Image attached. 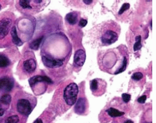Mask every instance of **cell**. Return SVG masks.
Listing matches in <instances>:
<instances>
[{
  "label": "cell",
  "mask_w": 156,
  "mask_h": 123,
  "mask_svg": "<svg viewBox=\"0 0 156 123\" xmlns=\"http://www.w3.org/2000/svg\"><path fill=\"white\" fill-rule=\"evenodd\" d=\"M24 117L16 112L9 113L6 117L4 123H24Z\"/></svg>",
  "instance_id": "cell-11"
},
{
  "label": "cell",
  "mask_w": 156,
  "mask_h": 123,
  "mask_svg": "<svg viewBox=\"0 0 156 123\" xmlns=\"http://www.w3.org/2000/svg\"><path fill=\"white\" fill-rule=\"evenodd\" d=\"M130 8V4L129 3H124L123 4V5L121 6V8H120L119 12H118V15H121L122 14H123L124 12L127 10L128 9H129Z\"/></svg>",
  "instance_id": "cell-23"
},
{
  "label": "cell",
  "mask_w": 156,
  "mask_h": 123,
  "mask_svg": "<svg viewBox=\"0 0 156 123\" xmlns=\"http://www.w3.org/2000/svg\"><path fill=\"white\" fill-rule=\"evenodd\" d=\"M0 101L5 103V105L9 106L11 103V96L9 94L3 95L1 98H0Z\"/></svg>",
  "instance_id": "cell-20"
},
{
  "label": "cell",
  "mask_w": 156,
  "mask_h": 123,
  "mask_svg": "<svg viewBox=\"0 0 156 123\" xmlns=\"http://www.w3.org/2000/svg\"><path fill=\"white\" fill-rule=\"evenodd\" d=\"M9 106L5 105V103L0 101V117H2L5 115L6 111L9 108Z\"/></svg>",
  "instance_id": "cell-21"
},
{
  "label": "cell",
  "mask_w": 156,
  "mask_h": 123,
  "mask_svg": "<svg viewBox=\"0 0 156 123\" xmlns=\"http://www.w3.org/2000/svg\"><path fill=\"white\" fill-rule=\"evenodd\" d=\"M121 34V27L112 20L98 24L89 32V39L96 47L110 45L118 40Z\"/></svg>",
  "instance_id": "cell-2"
},
{
  "label": "cell",
  "mask_w": 156,
  "mask_h": 123,
  "mask_svg": "<svg viewBox=\"0 0 156 123\" xmlns=\"http://www.w3.org/2000/svg\"><path fill=\"white\" fill-rule=\"evenodd\" d=\"M124 123H134V122L132 121L131 120H127V121H125Z\"/></svg>",
  "instance_id": "cell-28"
},
{
  "label": "cell",
  "mask_w": 156,
  "mask_h": 123,
  "mask_svg": "<svg viewBox=\"0 0 156 123\" xmlns=\"http://www.w3.org/2000/svg\"><path fill=\"white\" fill-rule=\"evenodd\" d=\"M151 123H152V122H151Z\"/></svg>",
  "instance_id": "cell-31"
},
{
  "label": "cell",
  "mask_w": 156,
  "mask_h": 123,
  "mask_svg": "<svg viewBox=\"0 0 156 123\" xmlns=\"http://www.w3.org/2000/svg\"><path fill=\"white\" fill-rule=\"evenodd\" d=\"M1 9H2V5L0 4V10H1Z\"/></svg>",
  "instance_id": "cell-30"
},
{
  "label": "cell",
  "mask_w": 156,
  "mask_h": 123,
  "mask_svg": "<svg viewBox=\"0 0 156 123\" xmlns=\"http://www.w3.org/2000/svg\"><path fill=\"white\" fill-rule=\"evenodd\" d=\"M143 77H144V75H143L142 73L140 71H137L134 73L131 77V78L134 81H140L143 78Z\"/></svg>",
  "instance_id": "cell-22"
},
{
  "label": "cell",
  "mask_w": 156,
  "mask_h": 123,
  "mask_svg": "<svg viewBox=\"0 0 156 123\" xmlns=\"http://www.w3.org/2000/svg\"><path fill=\"white\" fill-rule=\"evenodd\" d=\"M79 93V88L76 83L71 82L67 84L62 90V98L66 106L71 107L73 106L77 99V95Z\"/></svg>",
  "instance_id": "cell-4"
},
{
  "label": "cell",
  "mask_w": 156,
  "mask_h": 123,
  "mask_svg": "<svg viewBox=\"0 0 156 123\" xmlns=\"http://www.w3.org/2000/svg\"><path fill=\"white\" fill-rule=\"evenodd\" d=\"M36 105V98L28 93H18L12 105V108L20 115L28 117Z\"/></svg>",
  "instance_id": "cell-3"
},
{
  "label": "cell",
  "mask_w": 156,
  "mask_h": 123,
  "mask_svg": "<svg viewBox=\"0 0 156 123\" xmlns=\"http://www.w3.org/2000/svg\"><path fill=\"white\" fill-rule=\"evenodd\" d=\"M77 18V14H76V13H74V12H71V13L67 14V15L66 16V21L71 25H74V24L77 23L78 19Z\"/></svg>",
  "instance_id": "cell-17"
},
{
  "label": "cell",
  "mask_w": 156,
  "mask_h": 123,
  "mask_svg": "<svg viewBox=\"0 0 156 123\" xmlns=\"http://www.w3.org/2000/svg\"><path fill=\"white\" fill-rule=\"evenodd\" d=\"M86 52L83 49L77 50L74 54V64L76 67H81L85 63L86 60Z\"/></svg>",
  "instance_id": "cell-12"
},
{
  "label": "cell",
  "mask_w": 156,
  "mask_h": 123,
  "mask_svg": "<svg viewBox=\"0 0 156 123\" xmlns=\"http://www.w3.org/2000/svg\"><path fill=\"white\" fill-rule=\"evenodd\" d=\"M36 58L32 52L26 53L20 64L21 70L27 75H32L36 69Z\"/></svg>",
  "instance_id": "cell-7"
},
{
  "label": "cell",
  "mask_w": 156,
  "mask_h": 123,
  "mask_svg": "<svg viewBox=\"0 0 156 123\" xmlns=\"http://www.w3.org/2000/svg\"><path fill=\"white\" fill-rule=\"evenodd\" d=\"M147 100V96L146 95H142L140 97H139L137 100V102L139 103L144 104Z\"/></svg>",
  "instance_id": "cell-25"
},
{
  "label": "cell",
  "mask_w": 156,
  "mask_h": 123,
  "mask_svg": "<svg viewBox=\"0 0 156 123\" xmlns=\"http://www.w3.org/2000/svg\"><path fill=\"white\" fill-rule=\"evenodd\" d=\"M4 121H3V119L0 118V123H4Z\"/></svg>",
  "instance_id": "cell-29"
},
{
  "label": "cell",
  "mask_w": 156,
  "mask_h": 123,
  "mask_svg": "<svg viewBox=\"0 0 156 123\" xmlns=\"http://www.w3.org/2000/svg\"><path fill=\"white\" fill-rule=\"evenodd\" d=\"M11 36L12 42H13L15 45H16L18 46H21L23 45V43L18 35L17 30H16L15 26H12V28L11 31Z\"/></svg>",
  "instance_id": "cell-15"
},
{
  "label": "cell",
  "mask_w": 156,
  "mask_h": 123,
  "mask_svg": "<svg viewBox=\"0 0 156 123\" xmlns=\"http://www.w3.org/2000/svg\"><path fill=\"white\" fill-rule=\"evenodd\" d=\"M29 83L33 92L40 95L46 91L48 85L53 83V81L46 76L36 75L29 80Z\"/></svg>",
  "instance_id": "cell-5"
},
{
  "label": "cell",
  "mask_w": 156,
  "mask_h": 123,
  "mask_svg": "<svg viewBox=\"0 0 156 123\" xmlns=\"http://www.w3.org/2000/svg\"><path fill=\"white\" fill-rule=\"evenodd\" d=\"M14 87V81L12 78L4 77L0 78V90L9 92Z\"/></svg>",
  "instance_id": "cell-10"
},
{
  "label": "cell",
  "mask_w": 156,
  "mask_h": 123,
  "mask_svg": "<svg viewBox=\"0 0 156 123\" xmlns=\"http://www.w3.org/2000/svg\"><path fill=\"white\" fill-rule=\"evenodd\" d=\"M141 35H138L137 36H136L135 38V42L134 44L133 45V50L134 52L139 51L140 49L142 47V44H141Z\"/></svg>",
  "instance_id": "cell-19"
},
{
  "label": "cell",
  "mask_w": 156,
  "mask_h": 123,
  "mask_svg": "<svg viewBox=\"0 0 156 123\" xmlns=\"http://www.w3.org/2000/svg\"><path fill=\"white\" fill-rule=\"evenodd\" d=\"M131 95L127 94V93H123L122 95V99L123 101L126 103H127L130 100H131Z\"/></svg>",
  "instance_id": "cell-24"
},
{
  "label": "cell",
  "mask_w": 156,
  "mask_h": 123,
  "mask_svg": "<svg viewBox=\"0 0 156 123\" xmlns=\"http://www.w3.org/2000/svg\"><path fill=\"white\" fill-rule=\"evenodd\" d=\"M129 62V54L126 47L121 45L102 51L98 54L99 68L103 71L118 75L126 70Z\"/></svg>",
  "instance_id": "cell-1"
},
{
  "label": "cell",
  "mask_w": 156,
  "mask_h": 123,
  "mask_svg": "<svg viewBox=\"0 0 156 123\" xmlns=\"http://www.w3.org/2000/svg\"><path fill=\"white\" fill-rule=\"evenodd\" d=\"M86 109V100L84 98H80L76 102L74 108L75 112L78 115H82L85 113Z\"/></svg>",
  "instance_id": "cell-13"
},
{
  "label": "cell",
  "mask_w": 156,
  "mask_h": 123,
  "mask_svg": "<svg viewBox=\"0 0 156 123\" xmlns=\"http://www.w3.org/2000/svg\"><path fill=\"white\" fill-rule=\"evenodd\" d=\"M43 39V36L41 37V38H37V39H36L34 41H33L30 44V47L31 49H33V50H35V51L38 50V48H39V47H40Z\"/></svg>",
  "instance_id": "cell-18"
},
{
  "label": "cell",
  "mask_w": 156,
  "mask_h": 123,
  "mask_svg": "<svg viewBox=\"0 0 156 123\" xmlns=\"http://www.w3.org/2000/svg\"><path fill=\"white\" fill-rule=\"evenodd\" d=\"M87 20L84 19H81L79 22V26L81 28H84L87 25Z\"/></svg>",
  "instance_id": "cell-26"
},
{
  "label": "cell",
  "mask_w": 156,
  "mask_h": 123,
  "mask_svg": "<svg viewBox=\"0 0 156 123\" xmlns=\"http://www.w3.org/2000/svg\"><path fill=\"white\" fill-rule=\"evenodd\" d=\"M106 112L109 116L111 118H116L123 116L125 113L123 111H121L120 110L116 109L113 107H110L106 110Z\"/></svg>",
  "instance_id": "cell-14"
},
{
  "label": "cell",
  "mask_w": 156,
  "mask_h": 123,
  "mask_svg": "<svg viewBox=\"0 0 156 123\" xmlns=\"http://www.w3.org/2000/svg\"><path fill=\"white\" fill-rule=\"evenodd\" d=\"M48 1L43 0H36V1H30V0H21L18 2L19 9L21 11H24L25 13H37L40 11V8H43L45 6V3Z\"/></svg>",
  "instance_id": "cell-6"
},
{
  "label": "cell",
  "mask_w": 156,
  "mask_h": 123,
  "mask_svg": "<svg viewBox=\"0 0 156 123\" xmlns=\"http://www.w3.org/2000/svg\"><path fill=\"white\" fill-rule=\"evenodd\" d=\"M33 123H44V121L43 120V119L41 118H38L37 119H36L34 122Z\"/></svg>",
  "instance_id": "cell-27"
},
{
  "label": "cell",
  "mask_w": 156,
  "mask_h": 123,
  "mask_svg": "<svg viewBox=\"0 0 156 123\" xmlns=\"http://www.w3.org/2000/svg\"><path fill=\"white\" fill-rule=\"evenodd\" d=\"M13 16L11 13H3L0 16V41L3 40L12 28Z\"/></svg>",
  "instance_id": "cell-8"
},
{
  "label": "cell",
  "mask_w": 156,
  "mask_h": 123,
  "mask_svg": "<svg viewBox=\"0 0 156 123\" xmlns=\"http://www.w3.org/2000/svg\"><path fill=\"white\" fill-rule=\"evenodd\" d=\"M107 83L101 78H94L90 81V89L93 95L99 96L105 93Z\"/></svg>",
  "instance_id": "cell-9"
},
{
  "label": "cell",
  "mask_w": 156,
  "mask_h": 123,
  "mask_svg": "<svg viewBox=\"0 0 156 123\" xmlns=\"http://www.w3.org/2000/svg\"><path fill=\"white\" fill-rule=\"evenodd\" d=\"M11 64L8 57L3 54H0V68H7Z\"/></svg>",
  "instance_id": "cell-16"
}]
</instances>
